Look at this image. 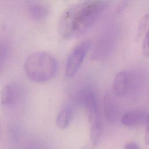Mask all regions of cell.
<instances>
[{
  "mask_svg": "<svg viewBox=\"0 0 149 149\" xmlns=\"http://www.w3.org/2000/svg\"><path fill=\"white\" fill-rule=\"evenodd\" d=\"M105 7L102 0H88L69 8L59 22L61 35L68 39L83 36L97 22Z\"/></svg>",
  "mask_w": 149,
  "mask_h": 149,
  "instance_id": "obj_1",
  "label": "cell"
},
{
  "mask_svg": "<svg viewBox=\"0 0 149 149\" xmlns=\"http://www.w3.org/2000/svg\"><path fill=\"white\" fill-rule=\"evenodd\" d=\"M27 77L36 83H44L52 79L58 70V62L55 57L45 51L31 53L24 63Z\"/></svg>",
  "mask_w": 149,
  "mask_h": 149,
  "instance_id": "obj_2",
  "label": "cell"
},
{
  "mask_svg": "<svg viewBox=\"0 0 149 149\" xmlns=\"http://www.w3.org/2000/svg\"><path fill=\"white\" fill-rule=\"evenodd\" d=\"M77 101L86 111L90 127L102 125L96 96L91 88H86L82 90L79 94Z\"/></svg>",
  "mask_w": 149,
  "mask_h": 149,
  "instance_id": "obj_3",
  "label": "cell"
},
{
  "mask_svg": "<svg viewBox=\"0 0 149 149\" xmlns=\"http://www.w3.org/2000/svg\"><path fill=\"white\" fill-rule=\"evenodd\" d=\"M91 45L89 40L83 41L77 44L68 56L65 65V75L73 77L80 69Z\"/></svg>",
  "mask_w": 149,
  "mask_h": 149,
  "instance_id": "obj_4",
  "label": "cell"
},
{
  "mask_svg": "<svg viewBox=\"0 0 149 149\" xmlns=\"http://www.w3.org/2000/svg\"><path fill=\"white\" fill-rule=\"evenodd\" d=\"M20 96V89L19 86L11 83L3 87L0 94V101L3 106L9 107L15 104Z\"/></svg>",
  "mask_w": 149,
  "mask_h": 149,
  "instance_id": "obj_5",
  "label": "cell"
},
{
  "mask_svg": "<svg viewBox=\"0 0 149 149\" xmlns=\"http://www.w3.org/2000/svg\"><path fill=\"white\" fill-rule=\"evenodd\" d=\"M130 84V77L127 72L122 71L115 76L113 81V91L117 97L125 95L128 91Z\"/></svg>",
  "mask_w": 149,
  "mask_h": 149,
  "instance_id": "obj_6",
  "label": "cell"
},
{
  "mask_svg": "<svg viewBox=\"0 0 149 149\" xmlns=\"http://www.w3.org/2000/svg\"><path fill=\"white\" fill-rule=\"evenodd\" d=\"M146 118L147 115L143 111H130L122 116L121 118V123L126 127H137L145 122Z\"/></svg>",
  "mask_w": 149,
  "mask_h": 149,
  "instance_id": "obj_7",
  "label": "cell"
},
{
  "mask_svg": "<svg viewBox=\"0 0 149 149\" xmlns=\"http://www.w3.org/2000/svg\"><path fill=\"white\" fill-rule=\"evenodd\" d=\"M74 111V106L72 103H68L59 111L56 118V124L59 129H65L68 127L73 119Z\"/></svg>",
  "mask_w": 149,
  "mask_h": 149,
  "instance_id": "obj_8",
  "label": "cell"
},
{
  "mask_svg": "<svg viewBox=\"0 0 149 149\" xmlns=\"http://www.w3.org/2000/svg\"><path fill=\"white\" fill-rule=\"evenodd\" d=\"M104 110L106 118L114 122L117 118V108L113 98L109 93H107L104 98Z\"/></svg>",
  "mask_w": 149,
  "mask_h": 149,
  "instance_id": "obj_9",
  "label": "cell"
},
{
  "mask_svg": "<svg viewBox=\"0 0 149 149\" xmlns=\"http://www.w3.org/2000/svg\"><path fill=\"white\" fill-rule=\"evenodd\" d=\"M10 47L4 39L0 38V73L5 66L9 55Z\"/></svg>",
  "mask_w": 149,
  "mask_h": 149,
  "instance_id": "obj_10",
  "label": "cell"
},
{
  "mask_svg": "<svg viewBox=\"0 0 149 149\" xmlns=\"http://www.w3.org/2000/svg\"><path fill=\"white\" fill-rule=\"evenodd\" d=\"M30 13L31 17L36 20L44 19L47 15V9L42 5H36L31 6L30 9Z\"/></svg>",
  "mask_w": 149,
  "mask_h": 149,
  "instance_id": "obj_11",
  "label": "cell"
},
{
  "mask_svg": "<svg viewBox=\"0 0 149 149\" xmlns=\"http://www.w3.org/2000/svg\"><path fill=\"white\" fill-rule=\"evenodd\" d=\"M141 48L143 55L146 57H149V29L144 36Z\"/></svg>",
  "mask_w": 149,
  "mask_h": 149,
  "instance_id": "obj_12",
  "label": "cell"
},
{
  "mask_svg": "<svg viewBox=\"0 0 149 149\" xmlns=\"http://www.w3.org/2000/svg\"><path fill=\"white\" fill-rule=\"evenodd\" d=\"M146 130L144 135V141L145 143L148 145L149 144V114L147 115L146 120Z\"/></svg>",
  "mask_w": 149,
  "mask_h": 149,
  "instance_id": "obj_13",
  "label": "cell"
},
{
  "mask_svg": "<svg viewBox=\"0 0 149 149\" xmlns=\"http://www.w3.org/2000/svg\"><path fill=\"white\" fill-rule=\"evenodd\" d=\"M147 17H144V18H143L140 23V27L139 28V31H138V34H140L141 33H142V32L144 31V29H145V27H146L147 26Z\"/></svg>",
  "mask_w": 149,
  "mask_h": 149,
  "instance_id": "obj_14",
  "label": "cell"
},
{
  "mask_svg": "<svg viewBox=\"0 0 149 149\" xmlns=\"http://www.w3.org/2000/svg\"><path fill=\"white\" fill-rule=\"evenodd\" d=\"M124 149H140V148L136 143L129 142L125 144Z\"/></svg>",
  "mask_w": 149,
  "mask_h": 149,
  "instance_id": "obj_15",
  "label": "cell"
},
{
  "mask_svg": "<svg viewBox=\"0 0 149 149\" xmlns=\"http://www.w3.org/2000/svg\"><path fill=\"white\" fill-rule=\"evenodd\" d=\"M0 132H1V127H0Z\"/></svg>",
  "mask_w": 149,
  "mask_h": 149,
  "instance_id": "obj_16",
  "label": "cell"
}]
</instances>
